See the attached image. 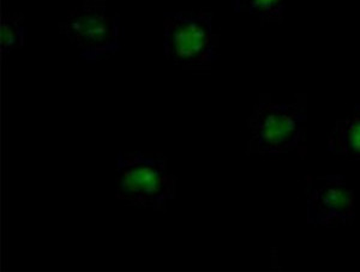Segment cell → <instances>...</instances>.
Wrapping results in <instances>:
<instances>
[{
	"label": "cell",
	"instance_id": "cell-3",
	"mask_svg": "<svg viewBox=\"0 0 360 272\" xmlns=\"http://www.w3.org/2000/svg\"><path fill=\"white\" fill-rule=\"evenodd\" d=\"M217 49L213 13H165L164 52L173 64L188 70L207 69L217 59Z\"/></svg>",
	"mask_w": 360,
	"mask_h": 272
},
{
	"label": "cell",
	"instance_id": "cell-4",
	"mask_svg": "<svg viewBox=\"0 0 360 272\" xmlns=\"http://www.w3.org/2000/svg\"><path fill=\"white\" fill-rule=\"evenodd\" d=\"M58 25L86 63L106 59L120 49V16L107 11L105 0H84Z\"/></svg>",
	"mask_w": 360,
	"mask_h": 272
},
{
	"label": "cell",
	"instance_id": "cell-6",
	"mask_svg": "<svg viewBox=\"0 0 360 272\" xmlns=\"http://www.w3.org/2000/svg\"><path fill=\"white\" fill-rule=\"evenodd\" d=\"M328 151L360 161V105H356L346 118L336 122L328 139Z\"/></svg>",
	"mask_w": 360,
	"mask_h": 272
},
{
	"label": "cell",
	"instance_id": "cell-1",
	"mask_svg": "<svg viewBox=\"0 0 360 272\" xmlns=\"http://www.w3.org/2000/svg\"><path fill=\"white\" fill-rule=\"evenodd\" d=\"M115 197L132 207L166 212L168 200L176 198V175L168 171L166 156L159 153L119 154Z\"/></svg>",
	"mask_w": 360,
	"mask_h": 272
},
{
	"label": "cell",
	"instance_id": "cell-7",
	"mask_svg": "<svg viewBox=\"0 0 360 272\" xmlns=\"http://www.w3.org/2000/svg\"><path fill=\"white\" fill-rule=\"evenodd\" d=\"M27 27L22 13L4 15L1 20V51L8 53L13 49L20 48L25 44Z\"/></svg>",
	"mask_w": 360,
	"mask_h": 272
},
{
	"label": "cell",
	"instance_id": "cell-8",
	"mask_svg": "<svg viewBox=\"0 0 360 272\" xmlns=\"http://www.w3.org/2000/svg\"><path fill=\"white\" fill-rule=\"evenodd\" d=\"M236 13L257 15L261 20L274 22L281 20L285 10V0H232Z\"/></svg>",
	"mask_w": 360,
	"mask_h": 272
},
{
	"label": "cell",
	"instance_id": "cell-2",
	"mask_svg": "<svg viewBox=\"0 0 360 272\" xmlns=\"http://www.w3.org/2000/svg\"><path fill=\"white\" fill-rule=\"evenodd\" d=\"M307 122L305 103H273L262 96L248 120V155L287 154L304 141Z\"/></svg>",
	"mask_w": 360,
	"mask_h": 272
},
{
	"label": "cell",
	"instance_id": "cell-5",
	"mask_svg": "<svg viewBox=\"0 0 360 272\" xmlns=\"http://www.w3.org/2000/svg\"><path fill=\"white\" fill-rule=\"evenodd\" d=\"M307 222L334 227L352 224L354 193L344 175H324L307 183Z\"/></svg>",
	"mask_w": 360,
	"mask_h": 272
}]
</instances>
